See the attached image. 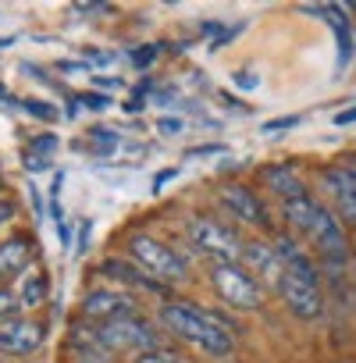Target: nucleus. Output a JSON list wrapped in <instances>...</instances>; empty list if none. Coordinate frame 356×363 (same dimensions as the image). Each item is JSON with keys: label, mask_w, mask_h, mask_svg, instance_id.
<instances>
[{"label": "nucleus", "mask_w": 356, "mask_h": 363, "mask_svg": "<svg viewBox=\"0 0 356 363\" xmlns=\"http://www.w3.org/2000/svg\"><path fill=\"white\" fill-rule=\"evenodd\" d=\"M82 61H86V65H100V68H104V65H114V54H107V50H86V54H82Z\"/></svg>", "instance_id": "cd10ccee"}, {"label": "nucleus", "mask_w": 356, "mask_h": 363, "mask_svg": "<svg viewBox=\"0 0 356 363\" xmlns=\"http://www.w3.org/2000/svg\"><path fill=\"white\" fill-rule=\"evenodd\" d=\"M96 86H100V89H121V82H118V79H107V75H100Z\"/></svg>", "instance_id": "473e14b6"}, {"label": "nucleus", "mask_w": 356, "mask_h": 363, "mask_svg": "<svg viewBox=\"0 0 356 363\" xmlns=\"http://www.w3.org/2000/svg\"><path fill=\"white\" fill-rule=\"evenodd\" d=\"M345 171H349V178H352V182H356V160H352V164H349V167H345Z\"/></svg>", "instance_id": "f704fd0d"}, {"label": "nucleus", "mask_w": 356, "mask_h": 363, "mask_svg": "<svg viewBox=\"0 0 356 363\" xmlns=\"http://www.w3.org/2000/svg\"><path fill=\"white\" fill-rule=\"evenodd\" d=\"M211 285H214L218 299L228 303L232 310H257L264 303L260 281L239 264H214L211 267Z\"/></svg>", "instance_id": "39448f33"}, {"label": "nucleus", "mask_w": 356, "mask_h": 363, "mask_svg": "<svg viewBox=\"0 0 356 363\" xmlns=\"http://www.w3.org/2000/svg\"><path fill=\"white\" fill-rule=\"evenodd\" d=\"M274 246H278V257L285 264V271H282V296H285L289 313L299 317V320H321L324 317V292H321V278H317L313 260L289 235H278Z\"/></svg>", "instance_id": "f257e3e1"}, {"label": "nucleus", "mask_w": 356, "mask_h": 363, "mask_svg": "<svg viewBox=\"0 0 356 363\" xmlns=\"http://www.w3.org/2000/svg\"><path fill=\"white\" fill-rule=\"evenodd\" d=\"M264 186H267L271 193H278L282 203L306 193V189H303V178L296 174L292 164H267V167H264Z\"/></svg>", "instance_id": "ddd939ff"}, {"label": "nucleus", "mask_w": 356, "mask_h": 363, "mask_svg": "<svg viewBox=\"0 0 356 363\" xmlns=\"http://www.w3.org/2000/svg\"><path fill=\"white\" fill-rule=\"evenodd\" d=\"M15 310H22V299H18L15 292H8V289H0V324L11 320Z\"/></svg>", "instance_id": "aec40b11"}, {"label": "nucleus", "mask_w": 356, "mask_h": 363, "mask_svg": "<svg viewBox=\"0 0 356 363\" xmlns=\"http://www.w3.org/2000/svg\"><path fill=\"white\" fill-rule=\"evenodd\" d=\"M182 128H186L182 118H160V121H157V132H160V135H178Z\"/></svg>", "instance_id": "bb28decb"}, {"label": "nucleus", "mask_w": 356, "mask_h": 363, "mask_svg": "<svg viewBox=\"0 0 356 363\" xmlns=\"http://www.w3.org/2000/svg\"><path fill=\"white\" fill-rule=\"evenodd\" d=\"M303 118L299 114H292V118H274V121H264L260 128H264V135H274V132H289V128H296Z\"/></svg>", "instance_id": "4be33fe9"}, {"label": "nucleus", "mask_w": 356, "mask_h": 363, "mask_svg": "<svg viewBox=\"0 0 356 363\" xmlns=\"http://www.w3.org/2000/svg\"><path fill=\"white\" fill-rule=\"evenodd\" d=\"M174 174H178V167H167V171H160V174H157V178H153V193H160V189H164V186H167V182H171V178H174Z\"/></svg>", "instance_id": "c756f323"}, {"label": "nucleus", "mask_w": 356, "mask_h": 363, "mask_svg": "<svg viewBox=\"0 0 356 363\" xmlns=\"http://www.w3.org/2000/svg\"><path fill=\"white\" fill-rule=\"evenodd\" d=\"M79 104L89 107V111H107V107H111V96H104V93H82Z\"/></svg>", "instance_id": "b1692460"}, {"label": "nucleus", "mask_w": 356, "mask_h": 363, "mask_svg": "<svg viewBox=\"0 0 356 363\" xmlns=\"http://www.w3.org/2000/svg\"><path fill=\"white\" fill-rule=\"evenodd\" d=\"M306 235L313 239V246L321 250V257L328 264H345L349 260V242H345V232H342V221L335 218V211H328L324 203H317V214L306 228Z\"/></svg>", "instance_id": "0eeeda50"}, {"label": "nucleus", "mask_w": 356, "mask_h": 363, "mask_svg": "<svg viewBox=\"0 0 356 363\" xmlns=\"http://www.w3.org/2000/svg\"><path fill=\"white\" fill-rule=\"evenodd\" d=\"M186 235H189V242L200 250V253H207V257H214L218 264H235V260H243V239H239V232L235 228H228V225H221V221H214V218H193L189 225H186Z\"/></svg>", "instance_id": "20e7f679"}, {"label": "nucleus", "mask_w": 356, "mask_h": 363, "mask_svg": "<svg viewBox=\"0 0 356 363\" xmlns=\"http://www.w3.org/2000/svg\"><path fill=\"white\" fill-rule=\"evenodd\" d=\"M135 363H186V359L174 352H164V349H153V352H139Z\"/></svg>", "instance_id": "412c9836"}, {"label": "nucleus", "mask_w": 356, "mask_h": 363, "mask_svg": "<svg viewBox=\"0 0 356 363\" xmlns=\"http://www.w3.org/2000/svg\"><path fill=\"white\" fill-rule=\"evenodd\" d=\"M43 296H47V278L43 274H33V278H26V285H22V306H40L43 303Z\"/></svg>", "instance_id": "f3484780"}, {"label": "nucleus", "mask_w": 356, "mask_h": 363, "mask_svg": "<svg viewBox=\"0 0 356 363\" xmlns=\"http://www.w3.org/2000/svg\"><path fill=\"white\" fill-rule=\"evenodd\" d=\"M33 253H36V246H33L26 235H15V239H8V242H0V278L22 274V271L29 267Z\"/></svg>", "instance_id": "4468645a"}, {"label": "nucleus", "mask_w": 356, "mask_h": 363, "mask_svg": "<svg viewBox=\"0 0 356 363\" xmlns=\"http://www.w3.org/2000/svg\"><path fill=\"white\" fill-rule=\"evenodd\" d=\"M22 107H26V114H33V118H40V121H57V107H54V104H43V100H22Z\"/></svg>", "instance_id": "a211bd4d"}, {"label": "nucleus", "mask_w": 356, "mask_h": 363, "mask_svg": "<svg viewBox=\"0 0 356 363\" xmlns=\"http://www.w3.org/2000/svg\"><path fill=\"white\" fill-rule=\"evenodd\" d=\"M100 274L104 278H118V281H125V285H143V289H153V292H160V281H153L135 260H121V257H111V260H104L100 264Z\"/></svg>", "instance_id": "2eb2a0df"}, {"label": "nucleus", "mask_w": 356, "mask_h": 363, "mask_svg": "<svg viewBox=\"0 0 356 363\" xmlns=\"http://www.w3.org/2000/svg\"><path fill=\"white\" fill-rule=\"evenodd\" d=\"M335 125H356V107H349V111H338V114H335Z\"/></svg>", "instance_id": "2f4dec72"}, {"label": "nucleus", "mask_w": 356, "mask_h": 363, "mask_svg": "<svg viewBox=\"0 0 356 363\" xmlns=\"http://www.w3.org/2000/svg\"><path fill=\"white\" fill-rule=\"evenodd\" d=\"M160 50H164L160 43H146V47H135V50H132V65H135V68H150V65L157 61V54H160Z\"/></svg>", "instance_id": "6ab92c4d"}, {"label": "nucleus", "mask_w": 356, "mask_h": 363, "mask_svg": "<svg viewBox=\"0 0 356 363\" xmlns=\"http://www.w3.org/2000/svg\"><path fill=\"white\" fill-rule=\"evenodd\" d=\"M82 313L89 320H121V317H135V299L125 296V292H114V289H93L82 296Z\"/></svg>", "instance_id": "6e6552de"}, {"label": "nucleus", "mask_w": 356, "mask_h": 363, "mask_svg": "<svg viewBox=\"0 0 356 363\" xmlns=\"http://www.w3.org/2000/svg\"><path fill=\"white\" fill-rule=\"evenodd\" d=\"M89 235H93V221L86 218V221L79 225V250H75V253H86V246H89Z\"/></svg>", "instance_id": "c85d7f7f"}, {"label": "nucleus", "mask_w": 356, "mask_h": 363, "mask_svg": "<svg viewBox=\"0 0 356 363\" xmlns=\"http://www.w3.org/2000/svg\"><path fill=\"white\" fill-rule=\"evenodd\" d=\"M29 146L36 150V157H43V160H47V157H50V153L57 150V135H43V139H33Z\"/></svg>", "instance_id": "a878e982"}, {"label": "nucleus", "mask_w": 356, "mask_h": 363, "mask_svg": "<svg viewBox=\"0 0 356 363\" xmlns=\"http://www.w3.org/2000/svg\"><path fill=\"white\" fill-rule=\"evenodd\" d=\"M221 153H228V146L211 143V146H193V150H186V160H196V157H221Z\"/></svg>", "instance_id": "5701e85b"}, {"label": "nucleus", "mask_w": 356, "mask_h": 363, "mask_svg": "<svg viewBox=\"0 0 356 363\" xmlns=\"http://www.w3.org/2000/svg\"><path fill=\"white\" fill-rule=\"evenodd\" d=\"M160 320L167 324L171 335H178L182 342L211 352V356H232L235 338L228 331V320H221L211 310H200L193 303H164L160 306Z\"/></svg>", "instance_id": "f03ea898"}, {"label": "nucleus", "mask_w": 356, "mask_h": 363, "mask_svg": "<svg viewBox=\"0 0 356 363\" xmlns=\"http://www.w3.org/2000/svg\"><path fill=\"white\" fill-rule=\"evenodd\" d=\"M43 345V328L36 320H4L0 324V352L8 356H29Z\"/></svg>", "instance_id": "9d476101"}, {"label": "nucleus", "mask_w": 356, "mask_h": 363, "mask_svg": "<svg viewBox=\"0 0 356 363\" xmlns=\"http://www.w3.org/2000/svg\"><path fill=\"white\" fill-rule=\"evenodd\" d=\"M313 214H317V200H313L310 193H303V196H296V200H285V221H289L292 228L306 232L310 221H313Z\"/></svg>", "instance_id": "dca6fc26"}, {"label": "nucleus", "mask_w": 356, "mask_h": 363, "mask_svg": "<svg viewBox=\"0 0 356 363\" xmlns=\"http://www.w3.org/2000/svg\"><path fill=\"white\" fill-rule=\"evenodd\" d=\"M232 82H235V89H246V93H250V89L260 86V75H257V72H235Z\"/></svg>", "instance_id": "393cba45"}, {"label": "nucleus", "mask_w": 356, "mask_h": 363, "mask_svg": "<svg viewBox=\"0 0 356 363\" xmlns=\"http://www.w3.org/2000/svg\"><path fill=\"white\" fill-rule=\"evenodd\" d=\"M221 203L239 218V221H246V225H260V228H267L271 221H267V211H264V203L257 200V193L253 189H246V186H225L221 189Z\"/></svg>", "instance_id": "9b49d317"}, {"label": "nucleus", "mask_w": 356, "mask_h": 363, "mask_svg": "<svg viewBox=\"0 0 356 363\" xmlns=\"http://www.w3.org/2000/svg\"><path fill=\"white\" fill-rule=\"evenodd\" d=\"M321 186L335 203V218H342L345 225H356V182L349 178V171L345 167H324Z\"/></svg>", "instance_id": "1a4fd4ad"}, {"label": "nucleus", "mask_w": 356, "mask_h": 363, "mask_svg": "<svg viewBox=\"0 0 356 363\" xmlns=\"http://www.w3.org/2000/svg\"><path fill=\"white\" fill-rule=\"evenodd\" d=\"M243 260H246L250 274H257L260 281L282 289V271H285V264H282L278 250H271V246H264V242H246V246H243Z\"/></svg>", "instance_id": "f8f14e48"}, {"label": "nucleus", "mask_w": 356, "mask_h": 363, "mask_svg": "<svg viewBox=\"0 0 356 363\" xmlns=\"http://www.w3.org/2000/svg\"><path fill=\"white\" fill-rule=\"evenodd\" d=\"M11 214H15V207H11L8 200H0V225H4V221H8Z\"/></svg>", "instance_id": "72a5a7b5"}, {"label": "nucleus", "mask_w": 356, "mask_h": 363, "mask_svg": "<svg viewBox=\"0 0 356 363\" xmlns=\"http://www.w3.org/2000/svg\"><path fill=\"white\" fill-rule=\"evenodd\" d=\"M93 335H96V342H100L107 352H118V349L153 352V349H157V331H153L146 320H139V317H121V320L96 324Z\"/></svg>", "instance_id": "423d86ee"}, {"label": "nucleus", "mask_w": 356, "mask_h": 363, "mask_svg": "<svg viewBox=\"0 0 356 363\" xmlns=\"http://www.w3.org/2000/svg\"><path fill=\"white\" fill-rule=\"evenodd\" d=\"M128 260H135L150 278H160V281H182L189 274V264L182 260V253L153 235H139V232L128 235Z\"/></svg>", "instance_id": "7ed1b4c3"}, {"label": "nucleus", "mask_w": 356, "mask_h": 363, "mask_svg": "<svg viewBox=\"0 0 356 363\" xmlns=\"http://www.w3.org/2000/svg\"><path fill=\"white\" fill-rule=\"evenodd\" d=\"M75 11H82V15H104V11H111L107 4H75Z\"/></svg>", "instance_id": "7c9ffc66"}]
</instances>
